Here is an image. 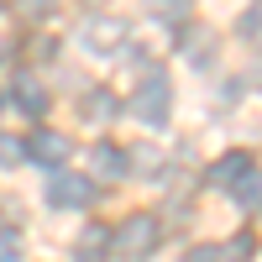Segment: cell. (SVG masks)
Wrapping results in <instances>:
<instances>
[{"instance_id": "277c9868", "label": "cell", "mask_w": 262, "mask_h": 262, "mask_svg": "<svg viewBox=\"0 0 262 262\" xmlns=\"http://www.w3.org/2000/svg\"><path fill=\"white\" fill-rule=\"evenodd\" d=\"M84 48H90V53H116V48H126V21H116V16H90V21H84Z\"/></svg>"}, {"instance_id": "ba28073f", "label": "cell", "mask_w": 262, "mask_h": 262, "mask_svg": "<svg viewBox=\"0 0 262 262\" xmlns=\"http://www.w3.org/2000/svg\"><path fill=\"white\" fill-rule=\"evenodd\" d=\"M11 100H16V111H27V116H42V111H48V90H42L32 74H16Z\"/></svg>"}, {"instance_id": "ffe728a7", "label": "cell", "mask_w": 262, "mask_h": 262, "mask_svg": "<svg viewBox=\"0 0 262 262\" xmlns=\"http://www.w3.org/2000/svg\"><path fill=\"white\" fill-rule=\"evenodd\" d=\"M0 6H6V0H0Z\"/></svg>"}, {"instance_id": "8fae6325", "label": "cell", "mask_w": 262, "mask_h": 262, "mask_svg": "<svg viewBox=\"0 0 262 262\" xmlns=\"http://www.w3.org/2000/svg\"><path fill=\"white\" fill-rule=\"evenodd\" d=\"M236 205L242 210H262V173H247V179L236 184Z\"/></svg>"}, {"instance_id": "4fadbf2b", "label": "cell", "mask_w": 262, "mask_h": 262, "mask_svg": "<svg viewBox=\"0 0 262 262\" xmlns=\"http://www.w3.org/2000/svg\"><path fill=\"white\" fill-rule=\"evenodd\" d=\"M21 158H27V147H21L16 137H6V131H0V168H16Z\"/></svg>"}, {"instance_id": "3957f363", "label": "cell", "mask_w": 262, "mask_h": 262, "mask_svg": "<svg viewBox=\"0 0 262 262\" xmlns=\"http://www.w3.org/2000/svg\"><path fill=\"white\" fill-rule=\"evenodd\" d=\"M48 200L58 210H84V205H95L100 194H95V179H84V173H58L48 184Z\"/></svg>"}, {"instance_id": "9c48e42d", "label": "cell", "mask_w": 262, "mask_h": 262, "mask_svg": "<svg viewBox=\"0 0 262 262\" xmlns=\"http://www.w3.org/2000/svg\"><path fill=\"white\" fill-rule=\"evenodd\" d=\"M111 257V231L105 226H84V236L74 242V262H105Z\"/></svg>"}, {"instance_id": "7a4b0ae2", "label": "cell", "mask_w": 262, "mask_h": 262, "mask_svg": "<svg viewBox=\"0 0 262 262\" xmlns=\"http://www.w3.org/2000/svg\"><path fill=\"white\" fill-rule=\"evenodd\" d=\"M158 242H163V226H158V215H126V226L121 231H111V252L121 257V262H142V257H152L158 252Z\"/></svg>"}, {"instance_id": "e0dca14e", "label": "cell", "mask_w": 262, "mask_h": 262, "mask_svg": "<svg viewBox=\"0 0 262 262\" xmlns=\"http://www.w3.org/2000/svg\"><path fill=\"white\" fill-rule=\"evenodd\" d=\"M0 262H21V242L6 236V231H0Z\"/></svg>"}, {"instance_id": "ac0fdd59", "label": "cell", "mask_w": 262, "mask_h": 262, "mask_svg": "<svg viewBox=\"0 0 262 262\" xmlns=\"http://www.w3.org/2000/svg\"><path fill=\"white\" fill-rule=\"evenodd\" d=\"M48 6H53V0H21V11H27V16H48Z\"/></svg>"}, {"instance_id": "d6986e66", "label": "cell", "mask_w": 262, "mask_h": 262, "mask_svg": "<svg viewBox=\"0 0 262 262\" xmlns=\"http://www.w3.org/2000/svg\"><path fill=\"white\" fill-rule=\"evenodd\" d=\"M0 105H6V95H0Z\"/></svg>"}, {"instance_id": "8992f818", "label": "cell", "mask_w": 262, "mask_h": 262, "mask_svg": "<svg viewBox=\"0 0 262 262\" xmlns=\"http://www.w3.org/2000/svg\"><path fill=\"white\" fill-rule=\"evenodd\" d=\"M90 168H95V179H126L131 173V152L116 147V142H95L90 147Z\"/></svg>"}, {"instance_id": "2e32d148", "label": "cell", "mask_w": 262, "mask_h": 262, "mask_svg": "<svg viewBox=\"0 0 262 262\" xmlns=\"http://www.w3.org/2000/svg\"><path fill=\"white\" fill-rule=\"evenodd\" d=\"M242 37H262V0H257V6L242 16Z\"/></svg>"}, {"instance_id": "7c38bea8", "label": "cell", "mask_w": 262, "mask_h": 262, "mask_svg": "<svg viewBox=\"0 0 262 262\" xmlns=\"http://www.w3.org/2000/svg\"><path fill=\"white\" fill-rule=\"evenodd\" d=\"M184 53H189L194 63H210V58H215V37H205V32H189V37H184Z\"/></svg>"}, {"instance_id": "9a60e30c", "label": "cell", "mask_w": 262, "mask_h": 262, "mask_svg": "<svg viewBox=\"0 0 262 262\" xmlns=\"http://www.w3.org/2000/svg\"><path fill=\"white\" fill-rule=\"evenodd\" d=\"M184 262H231V252H226V247H194Z\"/></svg>"}, {"instance_id": "6da1fadb", "label": "cell", "mask_w": 262, "mask_h": 262, "mask_svg": "<svg viewBox=\"0 0 262 262\" xmlns=\"http://www.w3.org/2000/svg\"><path fill=\"white\" fill-rule=\"evenodd\" d=\"M126 111L137 121H147V126H168V116H173V84H168V74L147 69L142 84H137V95L126 100Z\"/></svg>"}, {"instance_id": "5bb4252c", "label": "cell", "mask_w": 262, "mask_h": 262, "mask_svg": "<svg viewBox=\"0 0 262 262\" xmlns=\"http://www.w3.org/2000/svg\"><path fill=\"white\" fill-rule=\"evenodd\" d=\"M152 16H163V21H184V16H189V0H152Z\"/></svg>"}, {"instance_id": "5b68a950", "label": "cell", "mask_w": 262, "mask_h": 262, "mask_svg": "<svg viewBox=\"0 0 262 262\" xmlns=\"http://www.w3.org/2000/svg\"><path fill=\"white\" fill-rule=\"evenodd\" d=\"M69 152H74V142L63 137V131H37V137L27 142V158H32L37 168H63V163H69Z\"/></svg>"}, {"instance_id": "52a82bcc", "label": "cell", "mask_w": 262, "mask_h": 262, "mask_svg": "<svg viewBox=\"0 0 262 262\" xmlns=\"http://www.w3.org/2000/svg\"><path fill=\"white\" fill-rule=\"evenodd\" d=\"M247 173H252V152H226V158L210 168V184L215 189H236Z\"/></svg>"}, {"instance_id": "30bf717a", "label": "cell", "mask_w": 262, "mask_h": 262, "mask_svg": "<svg viewBox=\"0 0 262 262\" xmlns=\"http://www.w3.org/2000/svg\"><path fill=\"white\" fill-rule=\"evenodd\" d=\"M116 111H121V100L111 90H90V95L79 100V116H90V121H111Z\"/></svg>"}]
</instances>
